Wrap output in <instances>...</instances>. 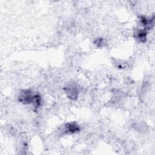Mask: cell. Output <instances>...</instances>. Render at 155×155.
Masks as SVG:
<instances>
[{"label":"cell","instance_id":"7a4b0ae2","mask_svg":"<svg viewBox=\"0 0 155 155\" xmlns=\"http://www.w3.org/2000/svg\"><path fill=\"white\" fill-rule=\"evenodd\" d=\"M65 130L70 133H74L79 130L78 125L74 124H67L65 126Z\"/></svg>","mask_w":155,"mask_h":155},{"label":"cell","instance_id":"6da1fadb","mask_svg":"<svg viewBox=\"0 0 155 155\" xmlns=\"http://www.w3.org/2000/svg\"><path fill=\"white\" fill-rule=\"evenodd\" d=\"M78 89L76 86L73 85H70L67 87L66 93L69 98L71 99H75L78 95Z\"/></svg>","mask_w":155,"mask_h":155}]
</instances>
